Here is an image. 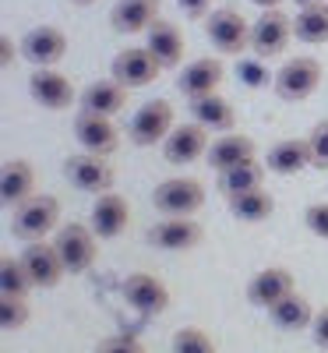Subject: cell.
<instances>
[{
	"label": "cell",
	"instance_id": "6da1fadb",
	"mask_svg": "<svg viewBox=\"0 0 328 353\" xmlns=\"http://www.w3.org/2000/svg\"><path fill=\"white\" fill-rule=\"evenodd\" d=\"M57 230H61V201L53 194H32L11 212V233L25 244L46 241Z\"/></svg>",
	"mask_w": 328,
	"mask_h": 353
},
{
	"label": "cell",
	"instance_id": "7a4b0ae2",
	"mask_svg": "<svg viewBox=\"0 0 328 353\" xmlns=\"http://www.w3.org/2000/svg\"><path fill=\"white\" fill-rule=\"evenodd\" d=\"M53 248H57V254H61L64 269H68L71 276L88 272V269L96 265V254H99V248H96V230L85 226V223H64L61 230L53 233Z\"/></svg>",
	"mask_w": 328,
	"mask_h": 353
},
{
	"label": "cell",
	"instance_id": "3957f363",
	"mask_svg": "<svg viewBox=\"0 0 328 353\" xmlns=\"http://www.w3.org/2000/svg\"><path fill=\"white\" fill-rule=\"evenodd\" d=\"M205 36L219 53L240 57V53L251 50V21L233 8H216L205 18Z\"/></svg>",
	"mask_w": 328,
	"mask_h": 353
},
{
	"label": "cell",
	"instance_id": "277c9868",
	"mask_svg": "<svg viewBox=\"0 0 328 353\" xmlns=\"http://www.w3.org/2000/svg\"><path fill=\"white\" fill-rule=\"evenodd\" d=\"M318 85H321V61H314V57H293V61H286L272 78L276 96L286 99V103L311 99L318 92Z\"/></svg>",
	"mask_w": 328,
	"mask_h": 353
},
{
	"label": "cell",
	"instance_id": "5b68a950",
	"mask_svg": "<svg viewBox=\"0 0 328 353\" xmlns=\"http://www.w3.org/2000/svg\"><path fill=\"white\" fill-rule=\"evenodd\" d=\"M176 128V117L170 99H148L127 124V138L138 149H152V145H163L170 138V131Z\"/></svg>",
	"mask_w": 328,
	"mask_h": 353
},
{
	"label": "cell",
	"instance_id": "8992f818",
	"mask_svg": "<svg viewBox=\"0 0 328 353\" xmlns=\"http://www.w3.org/2000/svg\"><path fill=\"white\" fill-rule=\"evenodd\" d=\"M152 205L163 216H194L205 205V184L198 176H170V181L156 184Z\"/></svg>",
	"mask_w": 328,
	"mask_h": 353
},
{
	"label": "cell",
	"instance_id": "52a82bcc",
	"mask_svg": "<svg viewBox=\"0 0 328 353\" xmlns=\"http://www.w3.org/2000/svg\"><path fill=\"white\" fill-rule=\"evenodd\" d=\"M289 39H293V18L283 14L279 8L261 11L251 21V53L258 57V61H272V57L286 53Z\"/></svg>",
	"mask_w": 328,
	"mask_h": 353
},
{
	"label": "cell",
	"instance_id": "ba28073f",
	"mask_svg": "<svg viewBox=\"0 0 328 353\" xmlns=\"http://www.w3.org/2000/svg\"><path fill=\"white\" fill-rule=\"evenodd\" d=\"M166 68L152 57V50L148 46H127L113 57V64H110V78H116L124 88H145V85H152L159 81Z\"/></svg>",
	"mask_w": 328,
	"mask_h": 353
},
{
	"label": "cell",
	"instance_id": "9c48e42d",
	"mask_svg": "<svg viewBox=\"0 0 328 353\" xmlns=\"http://www.w3.org/2000/svg\"><path fill=\"white\" fill-rule=\"evenodd\" d=\"M145 241L159 251H194L205 241V230L194 216H163L156 226H148Z\"/></svg>",
	"mask_w": 328,
	"mask_h": 353
},
{
	"label": "cell",
	"instance_id": "30bf717a",
	"mask_svg": "<svg viewBox=\"0 0 328 353\" xmlns=\"http://www.w3.org/2000/svg\"><path fill=\"white\" fill-rule=\"evenodd\" d=\"M18 46L32 68H57L68 57V32L57 25H36L21 36Z\"/></svg>",
	"mask_w": 328,
	"mask_h": 353
},
{
	"label": "cell",
	"instance_id": "8fae6325",
	"mask_svg": "<svg viewBox=\"0 0 328 353\" xmlns=\"http://www.w3.org/2000/svg\"><path fill=\"white\" fill-rule=\"evenodd\" d=\"M64 176L68 184L85 191V194H106L113 191V166L106 163V156H92V152H78L64 159Z\"/></svg>",
	"mask_w": 328,
	"mask_h": 353
},
{
	"label": "cell",
	"instance_id": "7c38bea8",
	"mask_svg": "<svg viewBox=\"0 0 328 353\" xmlns=\"http://www.w3.org/2000/svg\"><path fill=\"white\" fill-rule=\"evenodd\" d=\"M74 138L85 152L92 156H113L121 149V131H116L113 117H103V113H88V110H78L74 117Z\"/></svg>",
	"mask_w": 328,
	"mask_h": 353
},
{
	"label": "cell",
	"instance_id": "4fadbf2b",
	"mask_svg": "<svg viewBox=\"0 0 328 353\" xmlns=\"http://www.w3.org/2000/svg\"><path fill=\"white\" fill-rule=\"evenodd\" d=\"M121 293H124V301H127L138 314H148V318H156V314H163V311L170 307V290H166V283H163L159 276H152V272H131V276L124 279Z\"/></svg>",
	"mask_w": 328,
	"mask_h": 353
},
{
	"label": "cell",
	"instance_id": "5bb4252c",
	"mask_svg": "<svg viewBox=\"0 0 328 353\" xmlns=\"http://www.w3.org/2000/svg\"><path fill=\"white\" fill-rule=\"evenodd\" d=\"M28 96H32L43 110H68L71 103H78L71 78L61 74L57 68H36L28 74Z\"/></svg>",
	"mask_w": 328,
	"mask_h": 353
},
{
	"label": "cell",
	"instance_id": "9a60e30c",
	"mask_svg": "<svg viewBox=\"0 0 328 353\" xmlns=\"http://www.w3.org/2000/svg\"><path fill=\"white\" fill-rule=\"evenodd\" d=\"M18 258H21V265H25L28 279H32V290H53L57 283L68 276V269H64L61 254H57V248L46 244V241L25 244V251H21Z\"/></svg>",
	"mask_w": 328,
	"mask_h": 353
},
{
	"label": "cell",
	"instance_id": "2e32d148",
	"mask_svg": "<svg viewBox=\"0 0 328 353\" xmlns=\"http://www.w3.org/2000/svg\"><path fill=\"white\" fill-rule=\"evenodd\" d=\"M208 128H201V124H176L173 131H170V138L163 141V159L170 163V166H187V163H198V159H205V152H208Z\"/></svg>",
	"mask_w": 328,
	"mask_h": 353
},
{
	"label": "cell",
	"instance_id": "e0dca14e",
	"mask_svg": "<svg viewBox=\"0 0 328 353\" xmlns=\"http://www.w3.org/2000/svg\"><path fill=\"white\" fill-rule=\"evenodd\" d=\"M289 293H296V279L289 269H283V265H268V269L254 272L251 283H247V301L261 311L276 307L279 301H286Z\"/></svg>",
	"mask_w": 328,
	"mask_h": 353
},
{
	"label": "cell",
	"instance_id": "ac0fdd59",
	"mask_svg": "<svg viewBox=\"0 0 328 353\" xmlns=\"http://www.w3.org/2000/svg\"><path fill=\"white\" fill-rule=\"evenodd\" d=\"M223 78H226V68H223L219 57H198L187 68H181L176 88H181V96H187V99H201V96L219 92Z\"/></svg>",
	"mask_w": 328,
	"mask_h": 353
},
{
	"label": "cell",
	"instance_id": "d6986e66",
	"mask_svg": "<svg viewBox=\"0 0 328 353\" xmlns=\"http://www.w3.org/2000/svg\"><path fill=\"white\" fill-rule=\"evenodd\" d=\"M131 223V205L124 194H116V191H106L96 198L92 205V216H88V226L96 230V237L99 241H113V237H121V233L127 230Z\"/></svg>",
	"mask_w": 328,
	"mask_h": 353
},
{
	"label": "cell",
	"instance_id": "ffe728a7",
	"mask_svg": "<svg viewBox=\"0 0 328 353\" xmlns=\"http://www.w3.org/2000/svg\"><path fill=\"white\" fill-rule=\"evenodd\" d=\"M159 0H116L110 11V25L116 36H141L159 21Z\"/></svg>",
	"mask_w": 328,
	"mask_h": 353
},
{
	"label": "cell",
	"instance_id": "44dd1931",
	"mask_svg": "<svg viewBox=\"0 0 328 353\" xmlns=\"http://www.w3.org/2000/svg\"><path fill=\"white\" fill-rule=\"evenodd\" d=\"M205 159L216 173H226V170L240 166V163L258 159V145H254V138H247L240 131H229V134H223V138H216L212 145H208Z\"/></svg>",
	"mask_w": 328,
	"mask_h": 353
},
{
	"label": "cell",
	"instance_id": "7402d4cb",
	"mask_svg": "<svg viewBox=\"0 0 328 353\" xmlns=\"http://www.w3.org/2000/svg\"><path fill=\"white\" fill-rule=\"evenodd\" d=\"M145 46L152 50V57H156V61H159L166 71L181 68V61H184V50H187L181 25H173V21H166V18H159V21H156V25L145 32Z\"/></svg>",
	"mask_w": 328,
	"mask_h": 353
},
{
	"label": "cell",
	"instance_id": "603a6c76",
	"mask_svg": "<svg viewBox=\"0 0 328 353\" xmlns=\"http://www.w3.org/2000/svg\"><path fill=\"white\" fill-rule=\"evenodd\" d=\"M265 166L276 176H296L311 166V141L307 138H283L265 152Z\"/></svg>",
	"mask_w": 328,
	"mask_h": 353
},
{
	"label": "cell",
	"instance_id": "cb8c5ba5",
	"mask_svg": "<svg viewBox=\"0 0 328 353\" xmlns=\"http://www.w3.org/2000/svg\"><path fill=\"white\" fill-rule=\"evenodd\" d=\"M36 194V170L28 159H8L4 173H0V201L8 209H18L21 201Z\"/></svg>",
	"mask_w": 328,
	"mask_h": 353
},
{
	"label": "cell",
	"instance_id": "d4e9b609",
	"mask_svg": "<svg viewBox=\"0 0 328 353\" xmlns=\"http://www.w3.org/2000/svg\"><path fill=\"white\" fill-rule=\"evenodd\" d=\"M127 92H131V88H124L116 78H103V81L85 85V92L78 96V103H81V110H88V113L116 117V113L127 106Z\"/></svg>",
	"mask_w": 328,
	"mask_h": 353
},
{
	"label": "cell",
	"instance_id": "484cf974",
	"mask_svg": "<svg viewBox=\"0 0 328 353\" xmlns=\"http://www.w3.org/2000/svg\"><path fill=\"white\" fill-rule=\"evenodd\" d=\"M191 121L208 128V131H219V134H229L236 128V110L229 99H223L219 92L212 96H201V99H191Z\"/></svg>",
	"mask_w": 328,
	"mask_h": 353
},
{
	"label": "cell",
	"instance_id": "4316f807",
	"mask_svg": "<svg viewBox=\"0 0 328 353\" xmlns=\"http://www.w3.org/2000/svg\"><path fill=\"white\" fill-rule=\"evenodd\" d=\"M314 307L307 297H300V293H289L286 301H279L276 307H268V318H272V325L283 329V332H304L314 325Z\"/></svg>",
	"mask_w": 328,
	"mask_h": 353
},
{
	"label": "cell",
	"instance_id": "83f0119b",
	"mask_svg": "<svg viewBox=\"0 0 328 353\" xmlns=\"http://www.w3.org/2000/svg\"><path fill=\"white\" fill-rule=\"evenodd\" d=\"M293 36L300 43H307V46L328 43V0H325V4L300 8L293 14Z\"/></svg>",
	"mask_w": 328,
	"mask_h": 353
},
{
	"label": "cell",
	"instance_id": "f1b7e54d",
	"mask_svg": "<svg viewBox=\"0 0 328 353\" xmlns=\"http://www.w3.org/2000/svg\"><path fill=\"white\" fill-rule=\"evenodd\" d=\"M229 212L240 219V223H265L268 216L276 212V198L268 194L265 188H254V191H244V194H233L226 198Z\"/></svg>",
	"mask_w": 328,
	"mask_h": 353
},
{
	"label": "cell",
	"instance_id": "f546056e",
	"mask_svg": "<svg viewBox=\"0 0 328 353\" xmlns=\"http://www.w3.org/2000/svg\"><path fill=\"white\" fill-rule=\"evenodd\" d=\"M265 170H268V166H265V163H258V159L233 166V170L219 173V191H223L226 198L244 194V191H254V188H261V181H265Z\"/></svg>",
	"mask_w": 328,
	"mask_h": 353
},
{
	"label": "cell",
	"instance_id": "4dcf8cb0",
	"mask_svg": "<svg viewBox=\"0 0 328 353\" xmlns=\"http://www.w3.org/2000/svg\"><path fill=\"white\" fill-rule=\"evenodd\" d=\"M28 290H32V279H28L21 258L4 254L0 258V293H4V297H25Z\"/></svg>",
	"mask_w": 328,
	"mask_h": 353
},
{
	"label": "cell",
	"instance_id": "1f68e13d",
	"mask_svg": "<svg viewBox=\"0 0 328 353\" xmlns=\"http://www.w3.org/2000/svg\"><path fill=\"white\" fill-rule=\"evenodd\" d=\"M173 353H216V343L205 329L184 325V329L173 332Z\"/></svg>",
	"mask_w": 328,
	"mask_h": 353
},
{
	"label": "cell",
	"instance_id": "d6a6232c",
	"mask_svg": "<svg viewBox=\"0 0 328 353\" xmlns=\"http://www.w3.org/2000/svg\"><path fill=\"white\" fill-rule=\"evenodd\" d=\"M25 321H28L25 297H4V293H0V329H4V332H18Z\"/></svg>",
	"mask_w": 328,
	"mask_h": 353
},
{
	"label": "cell",
	"instance_id": "836d02e7",
	"mask_svg": "<svg viewBox=\"0 0 328 353\" xmlns=\"http://www.w3.org/2000/svg\"><path fill=\"white\" fill-rule=\"evenodd\" d=\"M307 141H311V166L314 170H328V117L311 128Z\"/></svg>",
	"mask_w": 328,
	"mask_h": 353
},
{
	"label": "cell",
	"instance_id": "e575fe53",
	"mask_svg": "<svg viewBox=\"0 0 328 353\" xmlns=\"http://www.w3.org/2000/svg\"><path fill=\"white\" fill-rule=\"evenodd\" d=\"M304 223H307V230L314 233V237L328 241V201H311L304 209Z\"/></svg>",
	"mask_w": 328,
	"mask_h": 353
},
{
	"label": "cell",
	"instance_id": "d590c367",
	"mask_svg": "<svg viewBox=\"0 0 328 353\" xmlns=\"http://www.w3.org/2000/svg\"><path fill=\"white\" fill-rule=\"evenodd\" d=\"M96 353H148V350H145V343L134 339V336H106V339L96 346Z\"/></svg>",
	"mask_w": 328,
	"mask_h": 353
},
{
	"label": "cell",
	"instance_id": "8d00e7d4",
	"mask_svg": "<svg viewBox=\"0 0 328 353\" xmlns=\"http://www.w3.org/2000/svg\"><path fill=\"white\" fill-rule=\"evenodd\" d=\"M311 336H314V346H318V350H328V304H325V307L314 314Z\"/></svg>",
	"mask_w": 328,
	"mask_h": 353
},
{
	"label": "cell",
	"instance_id": "74e56055",
	"mask_svg": "<svg viewBox=\"0 0 328 353\" xmlns=\"http://www.w3.org/2000/svg\"><path fill=\"white\" fill-rule=\"evenodd\" d=\"M236 71H240L244 85H251V88H258V85H265V81H268V74H265V71H261V64H254V61H240V64H236Z\"/></svg>",
	"mask_w": 328,
	"mask_h": 353
},
{
	"label": "cell",
	"instance_id": "f35d334b",
	"mask_svg": "<svg viewBox=\"0 0 328 353\" xmlns=\"http://www.w3.org/2000/svg\"><path fill=\"white\" fill-rule=\"evenodd\" d=\"M181 4V11L187 14V18H208L216 8H212V0H176Z\"/></svg>",
	"mask_w": 328,
	"mask_h": 353
},
{
	"label": "cell",
	"instance_id": "ab89813d",
	"mask_svg": "<svg viewBox=\"0 0 328 353\" xmlns=\"http://www.w3.org/2000/svg\"><path fill=\"white\" fill-rule=\"evenodd\" d=\"M18 53H21V46H14L11 36H0V68L8 71V68L14 64V57H18Z\"/></svg>",
	"mask_w": 328,
	"mask_h": 353
},
{
	"label": "cell",
	"instance_id": "60d3db41",
	"mask_svg": "<svg viewBox=\"0 0 328 353\" xmlns=\"http://www.w3.org/2000/svg\"><path fill=\"white\" fill-rule=\"evenodd\" d=\"M251 4H254V8H261V11H276V8L283 4V0H251Z\"/></svg>",
	"mask_w": 328,
	"mask_h": 353
},
{
	"label": "cell",
	"instance_id": "b9f144b4",
	"mask_svg": "<svg viewBox=\"0 0 328 353\" xmlns=\"http://www.w3.org/2000/svg\"><path fill=\"white\" fill-rule=\"evenodd\" d=\"M296 8H311V4H325V0H293Z\"/></svg>",
	"mask_w": 328,
	"mask_h": 353
},
{
	"label": "cell",
	"instance_id": "7bdbcfd3",
	"mask_svg": "<svg viewBox=\"0 0 328 353\" xmlns=\"http://www.w3.org/2000/svg\"><path fill=\"white\" fill-rule=\"evenodd\" d=\"M71 4H78V8H88V4H96V0H71Z\"/></svg>",
	"mask_w": 328,
	"mask_h": 353
}]
</instances>
